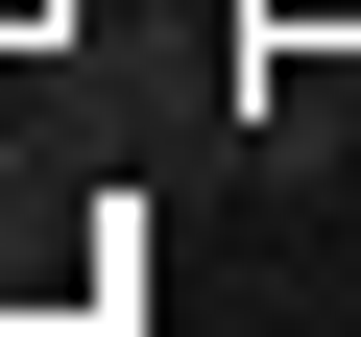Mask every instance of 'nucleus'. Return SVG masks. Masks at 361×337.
I'll return each instance as SVG.
<instances>
[{"label": "nucleus", "mask_w": 361, "mask_h": 337, "mask_svg": "<svg viewBox=\"0 0 361 337\" xmlns=\"http://www.w3.org/2000/svg\"><path fill=\"white\" fill-rule=\"evenodd\" d=\"M0 25H49V0H0Z\"/></svg>", "instance_id": "obj_4"}, {"label": "nucleus", "mask_w": 361, "mask_h": 337, "mask_svg": "<svg viewBox=\"0 0 361 337\" xmlns=\"http://www.w3.org/2000/svg\"><path fill=\"white\" fill-rule=\"evenodd\" d=\"M25 241H49V168H25V145H0V265H25Z\"/></svg>", "instance_id": "obj_2"}, {"label": "nucleus", "mask_w": 361, "mask_h": 337, "mask_svg": "<svg viewBox=\"0 0 361 337\" xmlns=\"http://www.w3.org/2000/svg\"><path fill=\"white\" fill-rule=\"evenodd\" d=\"M337 241H361V168H337Z\"/></svg>", "instance_id": "obj_3"}, {"label": "nucleus", "mask_w": 361, "mask_h": 337, "mask_svg": "<svg viewBox=\"0 0 361 337\" xmlns=\"http://www.w3.org/2000/svg\"><path fill=\"white\" fill-rule=\"evenodd\" d=\"M241 168H265V193H337V168H361V97H337V49H265V73H241Z\"/></svg>", "instance_id": "obj_1"}]
</instances>
